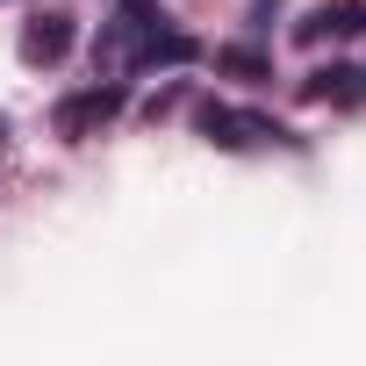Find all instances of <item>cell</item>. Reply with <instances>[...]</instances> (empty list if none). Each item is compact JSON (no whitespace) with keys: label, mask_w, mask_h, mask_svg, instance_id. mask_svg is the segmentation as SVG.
Wrapping results in <instances>:
<instances>
[{"label":"cell","mask_w":366,"mask_h":366,"mask_svg":"<svg viewBox=\"0 0 366 366\" xmlns=\"http://www.w3.org/2000/svg\"><path fill=\"white\" fill-rule=\"evenodd\" d=\"M172 29V15L158 0H115V15L101 22V44H94V72H137L144 51Z\"/></svg>","instance_id":"cell-1"},{"label":"cell","mask_w":366,"mask_h":366,"mask_svg":"<svg viewBox=\"0 0 366 366\" xmlns=\"http://www.w3.org/2000/svg\"><path fill=\"white\" fill-rule=\"evenodd\" d=\"M194 122H202V137H209L216 151H295V144H302V137H295L280 115H266V108L202 101V108H194Z\"/></svg>","instance_id":"cell-2"},{"label":"cell","mask_w":366,"mask_h":366,"mask_svg":"<svg viewBox=\"0 0 366 366\" xmlns=\"http://www.w3.org/2000/svg\"><path fill=\"white\" fill-rule=\"evenodd\" d=\"M122 101H129V94H122V79H108V86H86V94H65L51 122H58V137H72V144H79V137H94L101 122H115V115H122Z\"/></svg>","instance_id":"cell-3"},{"label":"cell","mask_w":366,"mask_h":366,"mask_svg":"<svg viewBox=\"0 0 366 366\" xmlns=\"http://www.w3.org/2000/svg\"><path fill=\"white\" fill-rule=\"evenodd\" d=\"M366 29V0H323L295 22V44H337V36H359Z\"/></svg>","instance_id":"cell-4"},{"label":"cell","mask_w":366,"mask_h":366,"mask_svg":"<svg viewBox=\"0 0 366 366\" xmlns=\"http://www.w3.org/2000/svg\"><path fill=\"white\" fill-rule=\"evenodd\" d=\"M302 101H316V108H352V101H366V72H359V65H323V72L302 79Z\"/></svg>","instance_id":"cell-5"},{"label":"cell","mask_w":366,"mask_h":366,"mask_svg":"<svg viewBox=\"0 0 366 366\" xmlns=\"http://www.w3.org/2000/svg\"><path fill=\"white\" fill-rule=\"evenodd\" d=\"M65 51H72V15L51 8V15H36V22L22 29V65H58Z\"/></svg>","instance_id":"cell-6"},{"label":"cell","mask_w":366,"mask_h":366,"mask_svg":"<svg viewBox=\"0 0 366 366\" xmlns=\"http://www.w3.org/2000/svg\"><path fill=\"white\" fill-rule=\"evenodd\" d=\"M216 72H237V79H273V58H266V51H252V44H230V51H216Z\"/></svg>","instance_id":"cell-7"},{"label":"cell","mask_w":366,"mask_h":366,"mask_svg":"<svg viewBox=\"0 0 366 366\" xmlns=\"http://www.w3.org/2000/svg\"><path fill=\"white\" fill-rule=\"evenodd\" d=\"M0 144H8V115H0Z\"/></svg>","instance_id":"cell-8"}]
</instances>
